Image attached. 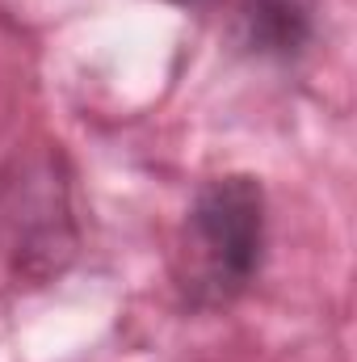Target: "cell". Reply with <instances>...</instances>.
I'll list each match as a JSON object with an SVG mask.
<instances>
[{"instance_id":"1","label":"cell","mask_w":357,"mask_h":362,"mask_svg":"<svg viewBox=\"0 0 357 362\" xmlns=\"http://www.w3.org/2000/svg\"><path fill=\"white\" fill-rule=\"evenodd\" d=\"M265 266V189L248 173L210 177L189 202L177 286L189 308L236 303Z\"/></svg>"},{"instance_id":"2","label":"cell","mask_w":357,"mask_h":362,"mask_svg":"<svg viewBox=\"0 0 357 362\" xmlns=\"http://www.w3.org/2000/svg\"><path fill=\"white\" fill-rule=\"evenodd\" d=\"M240 42L261 59H294L311 42V13L303 0H244Z\"/></svg>"},{"instance_id":"3","label":"cell","mask_w":357,"mask_h":362,"mask_svg":"<svg viewBox=\"0 0 357 362\" xmlns=\"http://www.w3.org/2000/svg\"><path fill=\"white\" fill-rule=\"evenodd\" d=\"M169 4H185L189 8V4H206V0H169Z\"/></svg>"}]
</instances>
